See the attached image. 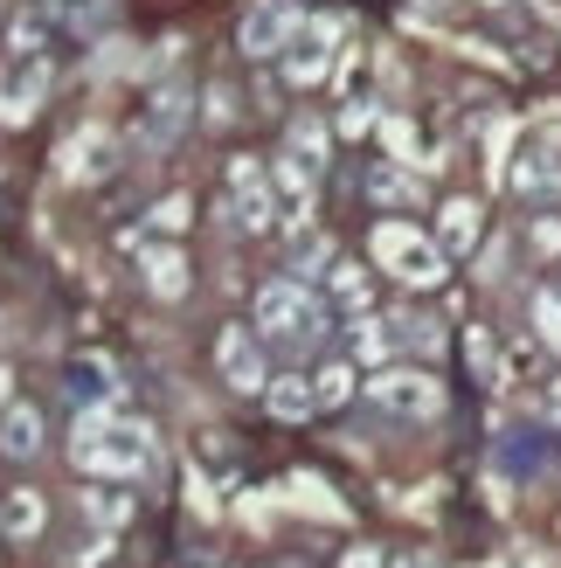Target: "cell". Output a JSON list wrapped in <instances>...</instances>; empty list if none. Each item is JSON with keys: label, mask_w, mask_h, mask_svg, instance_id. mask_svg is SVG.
Masks as SVG:
<instances>
[{"label": "cell", "mask_w": 561, "mask_h": 568, "mask_svg": "<svg viewBox=\"0 0 561 568\" xmlns=\"http://www.w3.org/2000/svg\"><path fill=\"white\" fill-rule=\"evenodd\" d=\"M55 8H63L70 28H104L111 21V0H55Z\"/></svg>", "instance_id": "29"}, {"label": "cell", "mask_w": 561, "mask_h": 568, "mask_svg": "<svg viewBox=\"0 0 561 568\" xmlns=\"http://www.w3.org/2000/svg\"><path fill=\"white\" fill-rule=\"evenodd\" d=\"M125 243L139 250V277H146L153 298H166V305L187 298V257H181L174 243H146V236H125Z\"/></svg>", "instance_id": "11"}, {"label": "cell", "mask_w": 561, "mask_h": 568, "mask_svg": "<svg viewBox=\"0 0 561 568\" xmlns=\"http://www.w3.org/2000/svg\"><path fill=\"white\" fill-rule=\"evenodd\" d=\"M249 326L264 333V347L305 354V347H319V339H326L333 305L305 277H271V284H257V298H249Z\"/></svg>", "instance_id": "2"}, {"label": "cell", "mask_w": 561, "mask_h": 568, "mask_svg": "<svg viewBox=\"0 0 561 568\" xmlns=\"http://www.w3.org/2000/svg\"><path fill=\"white\" fill-rule=\"evenodd\" d=\"M340 568H388V555H381V548H347Z\"/></svg>", "instance_id": "34"}, {"label": "cell", "mask_w": 561, "mask_h": 568, "mask_svg": "<svg viewBox=\"0 0 561 568\" xmlns=\"http://www.w3.org/2000/svg\"><path fill=\"white\" fill-rule=\"evenodd\" d=\"M111 153H119V146H111V132L104 125H83L70 146H63V181H104L111 166H119Z\"/></svg>", "instance_id": "13"}, {"label": "cell", "mask_w": 561, "mask_h": 568, "mask_svg": "<svg viewBox=\"0 0 561 568\" xmlns=\"http://www.w3.org/2000/svg\"><path fill=\"white\" fill-rule=\"evenodd\" d=\"M8 403H14V375L0 367V416H8Z\"/></svg>", "instance_id": "38"}, {"label": "cell", "mask_w": 561, "mask_h": 568, "mask_svg": "<svg viewBox=\"0 0 561 568\" xmlns=\"http://www.w3.org/2000/svg\"><path fill=\"white\" fill-rule=\"evenodd\" d=\"M360 388H368V403L388 409V416H409V423L443 416V382L430 375V367H375Z\"/></svg>", "instance_id": "5"}, {"label": "cell", "mask_w": 561, "mask_h": 568, "mask_svg": "<svg viewBox=\"0 0 561 568\" xmlns=\"http://www.w3.org/2000/svg\"><path fill=\"white\" fill-rule=\"evenodd\" d=\"M354 382H360V375H354L347 361H326L319 375H313V388H319V409H340L347 395H354Z\"/></svg>", "instance_id": "26"}, {"label": "cell", "mask_w": 561, "mask_h": 568, "mask_svg": "<svg viewBox=\"0 0 561 568\" xmlns=\"http://www.w3.org/2000/svg\"><path fill=\"white\" fill-rule=\"evenodd\" d=\"M368 257H375V271L409 284V292H437V284L451 277V250H443L437 236H424L416 222H396V215L368 230Z\"/></svg>", "instance_id": "3"}, {"label": "cell", "mask_w": 561, "mask_h": 568, "mask_svg": "<svg viewBox=\"0 0 561 568\" xmlns=\"http://www.w3.org/2000/svg\"><path fill=\"white\" fill-rule=\"evenodd\" d=\"M292 271H298L305 284H313V277H326V271H333V243H326V236H313V243H298V257H292Z\"/></svg>", "instance_id": "28"}, {"label": "cell", "mask_w": 561, "mask_h": 568, "mask_svg": "<svg viewBox=\"0 0 561 568\" xmlns=\"http://www.w3.org/2000/svg\"><path fill=\"white\" fill-rule=\"evenodd\" d=\"M187 119H194V104H187V91H181V83H166V91H153V104H146V146H153V153H160V146H174Z\"/></svg>", "instance_id": "17"}, {"label": "cell", "mask_w": 561, "mask_h": 568, "mask_svg": "<svg viewBox=\"0 0 561 568\" xmlns=\"http://www.w3.org/2000/svg\"><path fill=\"white\" fill-rule=\"evenodd\" d=\"M354 354L368 361V367H388V361L402 354V347H396V326H388V320H368V312H360V326H354Z\"/></svg>", "instance_id": "22"}, {"label": "cell", "mask_w": 561, "mask_h": 568, "mask_svg": "<svg viewBox=\"0 0 561 568\" xmlns=\"http://www.w3.org/2000/svg\"><path fill=\"white\" fill-rule=\"evenodd\" d=\"M215 367L236 395H264L271 388V361H264V333L257 326H222L215 339Z\"/></svg>", "instance_id": "9"}, {"label": "cell", "mask_w": 561, "mask_h": 568, "mask_svg": "<svg viewBox=\"0 0 561 568\" xmlns=\"http://www.w3.org/2000/svg\"><path fill=\"white\" fill-rule=\"evenodd\" d=\"M264 409H271L277 423H305V416H319V388H313V375H271Z\"/></svg>", "instance_id": "18"}, {"label": "cell", "mask_w": 561, "mask_h": 568, "mask_svg": "<svg viewBox=\"0 0 561 568\" xmlns=\"http://www.w3.org/2000/svg\"><path fill=\"white\" fill-rule=\"evenodd\" d=\"M230 222L249 236H264V230L285 222V194L271 181V160H249V153L230 160Z\"/></svg>", "instance_id": "4"}, {"label": "cell", "mask_w": 561, "mask_h": 568, "mask_svg": "<svg viewBox=\"0 0 561 568\" xmlns=\"http://www.w3.org/2000/svg\"><path fill=\"white\" fill-rule=\"evenodd\" d=\"M230 119H236V104H230V91L215 83V91H208V125H230Z\"/></svg>", "instance_id": "33"}, {"label": "cell", "mask_w": 561, "mask_h": 568, "mask_svg": "<svg viewBox=\"0 0 561 568\" xmlns=\"http://www.w3.org/2000/svg\"><path fill=\"white\" fill-rule=\"evenodd\" d=\"M313 174H319V166H305L298 153H277L271 160V181H277V194H285V215L292 222L313 215Z\"/></svg>", "instance_id": "19"}, {"label": "cell", "mask_w": 561, "mask_h": 568, "mask_svg": "<svg viewBox=\"0 0 561 568\" xmlns=\"http://www.w3.org/2000/svg\"><path fill=\"white\" fill-rule=\"evenodd\" d=\"M381 139H388V153H396V160H409V153H416V139H409V125H402V119H388V125H381Z\"/></svg>", "instance_id": "32"}, {"label": "cell", "mask_w": 561, "mask_h": 568, "mask_svg": "<svg viewBox=\"0 0 561 568\" xmlns=\"http://www.w3.org/2000/svg\"><path fill=\"white\" fill-rule=\"evenodd\" d=\"M388 568H437V555H424V548H402V555H388Z\"/></svg>", "instance_id": "35"}, {"label": "cell", "mask_w": 561, "mask_h": 568, "mask_svg": "<svg viewBox=\"0 0 561 568\" xmlns=\"http://www.w3.org/2000/svg\"><path fill=\"white\" fill-rule=\"evenodd\" d=\"M49 527V506H42V493H8V506H0V534L8 541H35V534Z\"/></svg>", "instance_id": "21"}, {"label": "cell", "mask_w": 561, "mask_h": 568, "mask_svg": "<svg viewBox=\"0 0 561 568\" xmlns=\"http://www.w3.org/2000/svg\"><path fill=\"white\" fill-rule=\"evenodd\" d=\"M55 91V63L49 55H8L0 63V125H28Z\"/></svg>", "instance_id": "7"}, {"label": "cell", "mask_w": 561, "mask_h": 568, "mask_svg": "<svg viewBox=\"0 0 561 568\" xmlns=\"http://www.w3.org/2000/svg\"><path fill=\"white\" fill-rule=\"evenodd\" d=\"M513 194H520V202H554V194H561V160H554V146H527L513 160Z\"/></svg>", "instance_id": "15"}, {"label": "cell", "mask_w": 561, "mask_h": 568, "mask_svg": "<svg viewBox=\"0 0 561 568\" xmlns=\"http://www.w3.org/2000/svg\"><path fill=\"white\" fill-rule=\"evenodd\" d=\"M360 194H368L375 209H416L424 202V181L409 174V160H375L368 174H360Z\"/></svg>", "instance_id": "12"}, {"label": "cell", "mask_w": 561, "mask_h": 568, "mask_svg": "<svg viewBox=\"0 0 561 568\" xmlns=\"http://www.w3.org/2000/svg\"><path fill=\"white\" fill-rule=\"evenodd\" d=\"M375 125H381V119H375V104H368V98H347V111H340V132H347V139H368Z\"/></svg>", "instance_id": "30"}, {"label": "cell", "mask_w": 561, "mask_h": 568, "mask_svg": "<svg viewBox=\"0 0 561 568\" xmlns=\"http://www.w3.org/2000/svg\"><path fill=\"white\" fill-rule=\"evenodd\" d=\"M388 326H396V347H402V354H437V347H443L437 320H416V312H396Z\"/></svg>", "instance_id": "25"}, {"label": "cell", "mask_w": 561, "mask_h": 568, "mask_svg": "<svg viewBox=\"0 0 561 568\" xmlns=\"http://www.w3.org/2000/svg\"><path fill=\"white\" fill-rule=\"evenodd\" d=\"M368 298H375V284H368V271H360L354 257H333V271H326V305H340V312H368Z\"/></svg>", "instance_id": "20"}, {"label": "cell", "mask_w": 561, "mask_h": 568, "mask_svg": "<svg viewBox=\"0 0 561 568\" xmlns=\"http://www.w3.org/2000/svg\"><path fill=\"white\" fill-rule=\"evenodd\" d=\"M70 465L83 478H111V486H139L160 471V444L153 430L119 403H83L76 430H70Z\"/></svg>", "instance_id": "1"}, {"label": "cell", "mask_w": 561, "mask_h": 568, "mask_svg": "<svg viewBox=\"0 0 561 568\" xmlns=\"http://www.w3.org/2000/svg\"><path fill=\"white\" fill-rule=\"evenodd\" d=\"M298 28H305L298 0H257V8L243 14V28H236V49L249 55V63H285V49L298 42Z\"/></svg>", "instance_id": "6"}, {"label": "cell", "mask_w": 561, "mask_h": 568, "mask_svg": "<svg viewBox=\"0 0 561 568\" xmlns=\"http://www.w3.org/2000/svg\"><path fill=\"white\" fill-rule=\"evenodd\" d=\"M153 230H160V236H181V230H187V194H166V202L153 209Z\"/></svg>", "instance_id": "31"}, {"label": "cell", "mask_w": 561, "mask_h": 568, "mask_svg": "<svg viewBox=\"0 0 561 568\" xmlns=\"http://www.w3.org/2000/svg\"><path fill=\"white\" fill-rule=\"evenodd\" d=\"M340 36H347L340 14H305L298 42L285 49V83H292V91H319L326 70H333V42H340Z\"/></svg>", "instance_id": "8"}, {"label": "cell", "mask_w": 561, "mask_h": 568, "mask_svg": "<svg viewBox=\"0 0 561 568\" xmlns=\"http://www.w3.org/2000/svg\"><path fill=\"white\" fill-rule=\"evenodd\" d=\"M83 514H91L104 534H119V527L132 520V499H125L119 486H111V478H98V493H83Z\"/></svg>", "instance_id": "23"}, {"label": "cell", "mask_w": 561, "mask_h": 568, "mask_svg": "<svg viewBox=\"0 0 561 568\" xmlns=\"http://www.w3.org/2000/svg\"><path fill=\"white\" fill-rule=\"evenodd\" d=\"M486 8H492V0H486Z\"/></svg>", "instance_id": "39"}, {"label": "cell", "mask_w": 561, "mask_h": 568, "mask_svg": "<svg viewBox=\"0 0 561 568\" xmlns=\"http://www.w3.org/2000/svg\"><path fill=\"white\" fill-rule=\"evenodd\" d=\"M548 423H554V430H561V375L548 382Z\"/></svg>", "instance_id": "37"}, {"label": "cell", "mask_w": 561, "mask_h": 568, "mask_svg": "<svg viewBox=\"0 0 561 568\" xmlns=\"http://www.w3.org/2000/svg\"><path fill=\"white\" fill-rule=\"evenodd\" d=\"M326 146H333V132H326L319 119H292V132H285V153H298L305 166H326Z\"/></svg>", "instance_id": "24"}, {"label": "cell", "mask_w": 561, "mask_h": 568, "mask_svg": "<svg viewBox=\"0 0 561 568\" xmlns=\"http://www.w3.org/2000/svg\"><path fill=\"white\" fill-rule=\"evenodd\" d=\"M534 333H541V347H554V354H561V284L534 298Z\"/></svg>", "instance_id": "27"}, {"label": "cell", "mask_w": 561, "mask_h": 568, "mask_svg": "<svg viewBox=\"0 0 561 568\" xmlns=\"http://www.w3.org/2000/svg\"><path fill=\"white\" fill-rule=\"evenodd\" d=\"M55 21H63L55 0H14L8 21H0V49H8V55H49Z\"/></svg>", "instance_id": "10"}, {"label": "cell", "mask_w": 561, "mask_h": 568, "mask_svg": "<svg viewBox=\"0 0 561 568\" xmlns=\"http://www.w3.org/2000/svg\"><path fill=\"white\" fill-rule=\"evenodd\" d=\"M0 458L8 465L42 458V409L35 403H8V416H0Z\"/></svg>", "instance_id": "14"}, {"label": "cell", "mask_w": 561, "mask_h": 568, "mask_svg": "<svg viewBox=\"0 0 561 568\" xmlns=\"http://www.w3.org/2000/svg\"><path fill=\"white\" fill-rule=\"evenodd\" d=\"M534 250H561V230H554V222H548V215L534 222Z\"/></svg>", "instance_id": "36"}, {"label": "cell", "mask_w": 561, "mask_h": 568, "mask_svg": "<svg viewBox=\"0 0 561 568\" xmlns=\"http://www.w3.org/2000/svg\"><path fill=\"white\" fill-rule=\"evenodd\" d=\"M479 236H486V209H479V202H465V194H458V202L437 209V243L451 250V257H471V250H479Z\"/></svg>", "instance_id": "16"}]
</instances>
